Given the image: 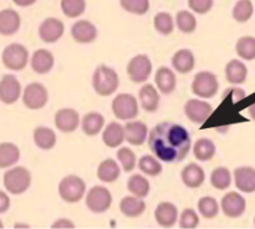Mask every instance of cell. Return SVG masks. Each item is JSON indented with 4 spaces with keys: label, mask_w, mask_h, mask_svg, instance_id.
Instances as JSON below:
<instances>
[{
    "label": "cell",
    "mask_w": 255,
    "mask_h": 229,
    "mask_svg": "<svg viewBox=\"0 0 255 229\" xmlns=\"http://www.w3.org/2000/svg\"><path fill=\"white\" fill-rule=\"evenodd\" d=\"M148 146L163 162H181L191 151L189 132L182 124L161 122L148 134Z\"/></svg>",
    "instance_id": "cell-1"
},
{
    "label": "cell",
    "mask_w": 255,
    "mask_h": 229,
    "mask_svg": "<svg viewBox=\"0 0 255 229\" xmlns=\"http://www.w3.org/2000/svg\"><path fill=\"white\" fill-rule=\"evenodd\" d=\"M92 86L100 96H110L115 94L120 86L117 72L106 65H100L92 76Z\"/></svg>",
    "instance_id": "cell-2"
},
{
    "label": "cell",
    "mask_w": 255,
    "mask_h": 229,
    "mask_svg": "<svg viewBox=\"0 0 255 229\" xmlns=\"http://www.w3.org/2000/svg\"><path fill=\"white\" fill-rule=\"evenodd\" d=\"M4 187L10 194L19 196L26 192L31 184V174L25 167H14L5 172L4 178Z\"/></svg>",
    "instance_id": "cell-3"
},
{
    "label": "cell",
    "mask_w": 255,
    "mask_h": 229,
    "mask_svg": "<svg viewBox=\"0 0 255 229\" xmlns=\"http://www.w3.org/2000/svg\"><path fill=\"white\" fill-rule=\"evenodd\" d=\"M86 192L84 179L75 174H70L61 179L59 184V194L66 203H77L82 199Z\"/></svg>",
    "instance_id": "cell-4"
},
{
    "label": "cell",
    "mask_w": 255,
    "mask_h": 229,
    "mask_svg": "<svg viewBox=\"0 0 255 229\" xmlns=\"http://www.w3.org/2000/svg\"><path fill=\"white\" fill-rule=\"evenodd\" d=\"M1 61L6 69L12 71H21L29 61V51L26 47L17 42L7 45L1 55Z\"/></svg>",
    "instance_id": "cell-5"
},
{
    "label": "cell",
    "mask_w": 255,
    "mask_h": 229,
    "mask_svg": "<svg viewBox=\"0 0 255 229\" xmlns=\"http://www.w3.org/2000/svg\"><path fill=\"white\" fill-rule=\"evenodd\" d=\"M219 89L217 76L211 71H201L194 76L192 82V91L202 99H212Z\"/></svg>",
    "instance_id": "cell-6"
},
{
    "label": "cell",
    "mask_w": 255,
    "mask_h": 229,
    "mask_svg": "<svg viewBox=\"0 0 255 229\" xmlns=\"http://www.w3.org/2000/svg\"><path fill=\"white\" fill-rule=\"evenodd\" d=\"M112 111L119 119L128 121L138 114L137 99L131 94H120L112 101Z\"/></svg>",
    "instance_id": "cell-7"
},
{
    "label": "cell",
    "mask_w": 255,
    "mask_h": 229,
    "mask_svg": "<svg viewBox=\"0 0 255 229\" xmlns=\"http://www.w3.org/2000/svg\"><path fill=\"white\" fill-rule=\"evenodd\" d=\"M112 204L111 192L102 186H95L86 196V207L92 213H105Z\"/></svg>",
    "instance_id": "cell-8"
},
{
    "label": "cell",
    "mask_w": 255,
    "mask_h": 229,
    "mask_svg": "<svg viewBox=\"0 0 255 229\" xmlns=\"http://www.w3.org/2000/svg\"><path fill=\"white\" fill-rule=\"evenodd\" d=\"M47 100H49V92L42 84L32 82L25 87L24 94H22V102L27 109H42L47 104Z\"/></svg>",
    "instance_id": "cell-9"
},
{
    "label": "cell",
    "mask_w": 255,
    "mask_h": 229,
    "mask_svg": "<svg viewBox=\"0 0 255 229\" xmlns=\"http://www.w3.org/2000/svg\"><path fill=\"white\" fill-rule=\"evenodd\" d=\"M152 72V62L147 55H137L132 57L127 65V74L128 77L136 84H142L147 81Z\"/></svg>",
    "instance_id": "cell-10"
},
{
    "label": "cell",
    "mask_w": 255,
    "mask_h": 229,
    "mask_svg": "<svg viewBox=\"0 0 255 229\" xmlns=\"http://www.w3.org/2000/svg\"><path fill=\"white\" fill-rule=\"evenodd\" d=\"M213 112V107L206 101L191 99L184 105V114L194 123H204Z\"/></svg>",
    "instance_id": "cell-11"
},
{
    "label": "cell",
    "mask_w": 255,
    "mask_h": 229,
    "mask_svg": "<svg viewBox=\"0 0 255 229\" xmlns=\"http://www.w3.org/2000/svg\"><path fill=\"white\" fill-rule=\"evenodd\" d=\"M21 95V85L14 75H4L0 80V101L5 105H12Z\"/></svg>",
    "instance_id": "cell-12"
},
{
    "label": "cell",
    "mask_w": 255,
    "mask_h": 229,
    "mask_svg": "<svg viewBox=\"0 0 255 229\" xmlns=\"http://www.w3.org/2000/svg\"><path fill=\"white\" fill-rule=\"evenodd\" d=\"M65 31V25L61 20L56 17H47L41 25L39 26V36L40 39L47 44L56 42L57 40L61 39Z\"/></svg>",
    "instance_id": "cell-13"
},
{
    "label": "cell",
    "mask_w": 255,
    "mask_h": 229,
    "mask_svg": "<svg viewBox=\"0 0 255 229\" xmlns=\"http://www.w3.org/2000/svg\"><path fill=\"white\" fill-rule=\"evenodd\" d=\"M222 211L229 218H238L246 212L247 202L242 194L229 192L222 198Z\"/></svg>",
    "instance_id": "cell-14"
},
{
    "label": "cell",
    "mask_w": 255,
    "mask_h": 229,
    "mask_svg": "<svg viewBox=\"0 0 255 229\" xmlns=\"http://www.w3.org/2000/svg\"><path fill=\"white\" fill-rule=\"evenodd\" d=\"M55 126L59 131L70 133L76 131L80 124L79 112L74 109H61L55 114Z\"/></svg>",
    "instance_id": "cell-15"
},
{
    "label": "cell",
    "mask_w": 255,
    "mask_h": 229,
    "mask_svg": "<svg viewBox=\"0 0 255 229\" xmlns=\"http://www.w3.org/2000/svg\"><path fill=\"white\" fill-rule=\"evenodd\" d=\"M178 209L171 202H161L154 211V219L162 228H172L177 223Z\"/></svg>",
    "instance_id": "cell-16"
},
{
    "label": "cell",
    "mask_w": 255,
    "mask_h": 229,
    "mask_svg": "<svg viewBox=\"0 0 255 229\" xmlns=\"http://www.w3.org/2000/svg\"><path fill=\"white\" fill-rule=\"evenodd\" d=\"M71 35L79 44H90L97 37V29L92 22L87 20H80L75 22L71 27Z\"/></svg>",
    "instance_id": "cell-17"
},
{
    "label": "cell",
    "mask_w": 255,
    "mask_h": 229,
    "mask_svg": "<svg viewBox=\"0 0 255 229\" xmlns=\"http://www.w3.org/2000/svg\"><path fill=\"white\" fill-rule=\"evenodd\" d=\"M125 128V139L133 146H142L146 142L148 128L142 121L127 122Z\"/></svg>",
    "instance_id": "cell-18"
},
{
    "label": "cell",
    "mask_w": 255,
    "mask_h": 229,
    "mask_svg": "<svg viewBox=\"0 0 255 229\" xmlns=\"http://www.w3.org/2000/svg\"><path fill=\"white\" fill-rule=\"evenodd\" d=\"M21 25V17L14 9L0 10V35L11 36Z\"/></svg>",
    "instance_id": "cell-19"
},
{
    "label": "cell",
    "mask_w": 255,
    "mask_h": 229,
    "mask_svg": "<svg viewBox=\"0 0 255 229\" xmlns=\"http://www.w3.org/2000/svg\"><path fill=\"white\" fill-rule=\"evenodd\" d=\"M234 182L239 191L253 193L255 192V169L253 167H238L234 171Z\"/></svg>",
    "instance_id": "cell-20"
},
{
    "label": "cell",
    "mask_w": 255,
    "mask_h": 229,
    "mask_svg": "<svg viewBox=\"0 0 255 229\" xmlns=\"http://www.w3.org/2000/svg\"><path fill=\"white\" fill-rule=\"evenodd\" d=\"M54 62V55L46 49H39L32 54L31 67L39 75H45L51 71Z\"/></svg>",
    "instance_id": "cell-21"
},
{
    "label": "cell",
    "mask_w": 255,
    "mask_h": 229,
    "mask_svg": "<svg viewBox=\"0 0 255 229\" xmlns=\"http://www.w3.org/2000/svg\"><path fill=\"white\" fill-rule=\"evenodd\" d=\"M182 181L189 188H199L204 183L206 173L201 166L196 163H189L182 169Z\"/></svg>",
    "instance_id": "cell-22"
},
{
    "label": "cell",
    "mask_w": 255,
    "mask_h": 229,
    "mask_svg": "<svg viewBox=\"0 0 255 229\" xmlns=\"http://www.w3.org/2000/svg\"><path fill=\"white\" fill-rule=\"evenodd\" d=\"M157 87L159 91L164 95H169L174 91L177 85V77L171 69L166 66H162L157 70L156 76H154Z\"/></svg>",
    "instance_id": "cell-23"
},
{
    "label": "cell",
    "mask_w": 255,
    "mask_h": 229,
    "mask_svg": "<svg viewBox=\"0 0 255 229\" xmlns=\"http://www.w3.org/2000/svg\"><path fill=\"white\" fill-rule=\"evenodd\" d=\"M102 141L110 148H116L121 146L125 141V128L119 122H110L104 129L102 133Z\"/></svg>",
    "instance_id": "cell-24"
},
{
    "label": "cell",
    "mask_w": 255,
    "mask_h": 229,
    "mask_svg": "<svg viewBox=\"0 0 255 229\" xmlns=\"http://www.w3.org/2000/svg\"><path fill=\"white\" fill-rule=\"evenodd\" d=\"M172 65L179 74H188L194 69V65H196L193 52L188 49L178 50L172 57Z\"/></svg>",
    "instance_id": "cell-25"
},
{
    "label": "cell",
    "mask_w": 255,
    "mask_h": 229,
    "mask_svg": "<svg viewBox=\"0 0 255 229\" xmlns=\"http://www.w3.org/2000/svg\"><path fill=\"white\" fill-rule=\"evenodd\" d=\"M138 97L139 102H141V106L143 107L144 111L154 112L158 110L159 95L153 85H143V86L141 87V90H139Z\"/></svg>",
    "instance_id": "cell-26"
},
{
    "label": "cell",
    "mask_w": 255,
    "mask_h": 229,
    "mask_svg": "<svg viewBox=\"0 0 255 229\" xmlns=\"http://www.w3.org/2000/svg\"><path fill=\"white\" fill-rule=\"evenodd\" d=\"M144 209H146V203L139 197L128 196L122 198V201L120 202V211L129 218L139 217L143 213Z\"/></svg>",
    "instance_id": "cell-27"
},
{
    "label": "cell",
    "mask_w": 255,
    "mask_h": 229,
    "mask_svg": "<svg viewBox=\"0 0 255 229\" xmlns=\"http://www.w3.org/2000/svg\"><path fill=\"white\" fill-rule=\"evenodd\" d=\"M248 69L246 65L239 60H232L226 66V77L229 84L241 85L246 82Z\"/></svg>",
    "instance_id": "cell-28"
},
{
    "label": "cell",
    "mask_w": 255,
    "mask_h": 229,
    "mask_svg": "<svg viewBox=\"0 0 255 229\" xmlns=\"http://www.w3.org/2000/svg\"><path fill=\"white\" fill-rule=\"evenodd\" d=\"M120 167L112 158H107L100 163L97 168V177L104 183H114L120 177Z\"/></svg>",
    "instance_id": "cell-29"
},
{
    "label": "cell",
    "mask_w": 255,
    "mask_h": 229,
    "mask_svg": "<svg viewBox=\"0 0 255 229\" xmlns=\"http://www.w3.org/2000/svg\"><path fill=\"white\" fill-rule=\"evenodd\" d=\"M20 159V149L11 142L0 143V168L14 166Z\"/></svg>",
    "instance_id": "cell-30"
},
{
    "label": "cell",
    "mask_w": 255,
    "mask_h": 229,
    "mask_svg": "<svg viewBox=\"0 0 255 229\" xmlns=\"http://www.w3.org/2000/svg\"><path fill=\"white\" fill-rule=\"evenodd\" d=\"M105 124V117L99 112H90L82 118V131L87 136H96L101 132Z\"/></svg>",
    "instance_id": "cell-31"
},
{
    "label": "cell",
    "mask_w": 255,
    "mask_h": 229,
    "mask_svg": "<svg viewBox=\"0 0 255 229\" xmlns=\"http://www.w3.org/2000/svg\"><path fill=\"white\" fill-rule=\"evenodd\" d=\"M34 141L39 148L47 151L56 144V133L49 127H36L34 129Z\"/></svg>",
    "instance_id": "cell-32"
},
{
    "label": "cell",
    "mask_w": 255,
    "mask_h": 229,
    "mask_svg": "<svg viewBox=\"0 0 255 229\" xmlns=\"http://www.w3.org/2000/svg\"><path fill=\"white\" fill-rule=\"evenodd\" d=\"M193 153L198 161H211L216 154V144L209 138H199L194 143Z\"/></svg>",
    "instance_id": "cell-33"
},
{
    "label": "cell",
    "mask_w": 255,
    "mask_h": 229,
    "mask_svg": "<svg viewBox=\"0 0 255 229\" xmlns=\"http://www.w3.org/2000/svg\"><path fill=\"white\" fill-rule=\"evenodd\" d=\"M127 188L131 192L133 196L139 197V198H144V197L148 196L149 193V182L147 181V178H144L141 174H133L128 178L127 182Z\"/></svg>",
    "instance_id": "cell-34"
},
{
    "label": "cell",
    "mask_w": 255,
    "mask_h": 229,
    "mask_svg": "<svg viewBox=\"0 0 255 229\" xmlns=\"http://www.w3.org/2000/svg\"><path fill=\"white\" fill-rule=\"evenodd\" d=\"M211 184L219 191L229 188V186L232 184L231 171L226 167H218V168L213 169L211 174Z\"/></svg>",
    "instance_id": "cell-35"
},
{
    "label": "cell",
    "mask_w": 255,
    "mask_h": 229,
    "mask_svg": "<svg viewBox=\"0 0 255 229\" xmlns=\"http://www.w3.org/2000/svg\"><path fill=\"white\" fill-rule=\"evenodd\" d=\"M237 54L244 60H251L255 59V37L252 36H243L237 41L236 45Z\"/></svg>",
    "instance_id": "cell-36"
},
{
    "label": "cell",
    "mask_w": 255,
    "mask_h": 229,
    "mask_svg": "<svg viewBox=\"0 0 255 229\" xmlns=\"http://www.w3.org/2000/svg\"><path fill=\"white\" fill-rule=\"evenodd\" d=\"M177 27L184 34H192L197 29V19L192 12L187 10H181L176 16Z\"/></svg>",
    "instance_id": "cell-37"
},
{
    "label": "cell",
    "mask_w": 255,
    "mask_h": 229,
    "mask_svg": "<svg viewBox=\"0 0 255 229\" xmlns=\"http://www.w3.org/2000/svg\"><path fill=\"white\" fill-rule=\"evenodd\" d=\"M198 211L204 218L213 219L218 216L219 204L216 198L213 197H202L198 201Z\"/></svg>",
    "instance_id": "cell-38"
},
{
    "label": "cell",
    "mask_w": 255,
    "mask_h": 229,
    "mask_svg": "<svg viewBox=\"0 0 255 229\" xmlns=\"http://www.w3.org/2000/svg\"><path fill=\"white\" fill-rule=\"evenodd\" d=\"M154 29L162 35H171L174 30L173 17L169 12H158L153 19Z\"/></svg>",
    "instance_id": "cell-39"
},
{
    "label": "cell",
    "mask_w": 255,
    "mask_h": 229,
    "mask_svg": "<svg viewBox=\"0 0 255 229\" xmlns=\"http://www.w3.org/2000/svg\"><path fill=\"white\" fill-rule=\"evenodd\" d=\"M61 10L67 17L80 16L86 10V0H61Z\"/></svg>",
    "instance_id": "cell-40"
},
{
    "label": "cell",
    "mask_w": 255,
    "mask_h": 229,
    "mask_svg": "<svg viewBox=\"0 0 255 229\" xmlns=\"http://www.w3.org/2000/svg\"><path fill=\"white\" fill-rule=\"evenodd\" d=\"M138 168L143 172L144 174H148V176H158L162 172V164L157 161L156 157L149 156H142L138 159Z\"/></svg>",
    "instance_id": "cell-41"
},
{
    "label": "cell",
    "mask_w": 255,
    "mask_h": 229,
    "mask_svg": "<svg viewBox=\"0 0 255 229\" xmlns=\"http://www.w3.org/2000/svg\"><path fill=\"white\" fill-rule=\"evenodd\" d=\"M254 11L251 0H239L233 9V17L238 22H246L252 17Z\"/></svg>",
    "instance_id": "cell-42"
},
{
    "label": "cell",
    "mask_w": 255,
    "mask_h": 229,
    "mask_svg": "<svg viewBox=\"0 0 255 229\" xmlns=\"http://www.w3.org/2000/svg\"><path fill=\"white\" fill-rule=\"evenodd\" d=\"M122 9L134 15H144L149 10V0H120Z\"/></svg>",
    "instance_id": "cell-43"
},
{
    "label": "cell",
    "mask_w": 255,
    "mask_h": 229,
    "mask_svg": "<svg viewBox=\"0 0 255 229\" xmlns=\"http://www.w3.org/2000/svg\"><path fill=\"white\" fill-rule=\"evenodd\" d=\"M117 159H119L120 163H121L124 171L126 172L133 171L134 167H136V154H134V152L132 151L131 148H128V147H121V148L117 151Z\"/></svg>",
    "instance_id": "cell-44"
},
{
    "label": "cell",
    "mask_w": 255,
    "mask_h": 229,
    "mask_svg": "<svg viewBox=\"0 0 255 229\" xmlns=\"http://www.w3.org/2000/svg\"><path fill=\"white\" fill-rule=\"evenodd\" d=\"M199 224V217L196 211L192 208H187L182 212L181 218H179V227L183 229H193L197 228Z\"/></svg>",
    "instance_id": "cell-45"
},
{
    "label": "cell",
    "mask_w": 255,
    "mask_h": 229,
    "mask_svg": "<svg viewBox=\"0 0 255 229\" xmlns=\"http://www.w3.org/2000/svg\"><path fill=\"white\" fill-rule=\"evenodd\" d=\"M188 6L199 15L207 14L213 7V0H188Z\"/></svg>",
    "instance_id": "cell-46"
},
{
    "label": "cell",
    "mask_w": 255,
    "mask_h": 229,
    "mask_svg": "<svg viewBox=\"0 0 255 229\" xmlns=\"http://www.w3.org/2000/svg\"><path fill=\"white\" fill-rule=\"evenodd\" d=\"M227 95H232V96H233V102H238L246 97V92H244V90L238 89V87H232V89L226 90V91L223 92V96H227Z\"/></svg>",
    "instance_id": "cell-47"
},
{
    "label": "cell",
    "mask_w": 255,
    "mask_h": 229,
    "mask_svg": "<svg viewBox=\"0 0 255 229\" xmlns=\"http://www.w3.org/2000/svg\"><path fill=\"white\" fill-rule=\"evenodd\" d=\"M10 208V198L5 192L0 191V214L7 212Z\"/></svg>",
    "instance_id": "cell-48"
},
{
    "label": "cell",
    "mask_w": 255,
    "mask_h": 229,
    "mask_svg": "<svg viewBox=\"0 0 255 229\" xmlns=\"http://www.w3.org/2000/svg\"><path fill=\"white\" fill-rule=\"evenodd\" d=\"M74 223L69 219H59L51 226V228H74Z\"/></svg>",
    "instance_id": "cell-49"
},
{
    "label": "cell",
    "mask_w": 255,
    "mask_h": 229,
    "mask_svg": "<svg viewBox=\"0 0 255 229\" xmlns=\"http://www.w3.org/2000/svg\"><path fill=\"white\" fill-rule=\"evenodd\" d=\"M36 1L37 0H12V2H14L15 5H17V6H21V7L31 6V5H34Z\"/></svg>",
    "instance_id": "cell-50"
},
{
    "label": "cell",
    "mask_w": 255,
    "mask_h": 229,
    "mask_svg": "<svg viewBox=\"0 0 255 229\" xmlns=\"http://www.w3.org/2000/svg\"><path fill=\"white\" fill-rule=\"evenodd\" d=\"M248 111H249V114H251L252 118H253L254 121H255V102H254L253 105H252V106H249Z\"/></svg>",
    "instance_id": "cell-51"
},
{
    "label": "cell",
    "mask_w": 255,
    "mask_h": 229,
    "mask_svg": "<svg viewBox=\"0 0 255 229\" xmlns=\"http://www.w3.org/2000/svg\"><path fill=\"white\" fill-rule=\"evenodd\" d=\"M0 228H4V224H2L1 221H0Z\"/></svg>",
    "instance_id": "cell-52"
},
{
    "label": "cell",
    "mask_w": 255,
    "mask_h": 229,
    "mask_svg": "<svg viewBox=\"0 0 255 229\" xmlns=\"http://www.w3.org/2000/svg\"><path fill=\"white\" fill-rule=\"evenodd\" d=\"M254 224H255V219H254Z\"/></svg>",
    "instance_id": "cell-53"
}]
</instances>
